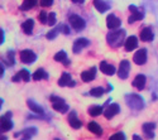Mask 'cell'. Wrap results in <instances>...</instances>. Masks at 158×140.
<instances>
[{
  "instance_id": "cell-1",
  "label": "cell",
  "mask_w": 158,
  "mask_h": 140,
  "mask_svg": "<svg viewBox=\"0 0 158 140\" xmlns=\"http://www.w3.org/2000/svg\"><path fill=\"white\" fill-rule=\"evenodd\" d=\"M124 37H125V32L124 30H116V32H111L108 34L106 41L109 43V46L118 48L122 44H124Z\"/></svg>"
},
{
  "instance_id": "cell-2",
  "label": "cell",
  "mask_w": 158,
  "mask_h": 140,
  "mask_svg": "<svg viewBox=\"0 0 158 140\" xmlns=\"http://www.w3.org/2000/svg\"><path fill=\"white\" fill-rule=\"evenodd\" d=\"M49 100H51V102H52V107H53L57 112L66 114V112L69 111V106H67V104L64 102L63 98L57 97V96H51Z\"/></svg>"
},
{
  "instance_id": "cell-3",
  "label": "cell",
  "mask_w": 158,
  "mask_h": 140,
  "mask_svg": "<svg viewBox=\"0 0 158 140\" xmlns=\"http://www.w3.org/2000/svg\"><path fill=\"white\" fill-rule=\"evenodd\" d=\"M69 22H70V25H71V27H72L76 32L82 30V29L85 28V25H86L85 20H84L80 15H76V14H71V15L69 17Z\"/></svg>"
},
{
  "instance_id": "cell-4",
  "label": "cell",
  "mask_w": 158,
  "mask_h": 140,
  "mask_svg": "<svg viewBox=\"0 0 158 140\" xmlns=\"http://www.w3.org/2000/svg\"><path fill=\"white\" fill-rule=\"evenodd\" d=\"M35 59H37V56L31 49H24L20 52V61L25 63V65H32Z\"/></svg>"
},
{
  "instance_id": "cell-5",
  "label": "cell",
  "mask_w": 158,
  "mask_h": 140,
  "mask_svg": "<svg viewBox=\"0 0 158 140\" xmlns=\"http://www.w3.org/2000/svg\"><path fill=\"white\" fill-rule=\"evenodd\" d=\"M125 100L128 101V105H129L130 107L135 109V110H139V109H142V107H143V101H142V98H140L139 96H137V95H130V96H127V97H125Z\"/></svg>"
},
{
  "instance_id": "cell-6",
  "label": "cell",
  "mask_w": 158,
  "mask_h": 140,
  "mask_svg": "<svg viewBox=\"0 0 158 140\" xmlns=\"http://www.w3.org/2000/svg\"><path fill=\"white\" fill-rule=\"evenodd\" d=\"M129 72H130V63H129V61H122L120 66H119V71H118V76H119V78H122V80L128 78Z\"/></svg>"
},
{
  "instance_id": "cell-7",
  "label": "cell",
  "mask_w": 158,
  "mask_h": 140,
  "mask_svg": "<svg viewBox=\"0 0 158 140\" xmlns=\"http://www.w3.org/2000/svg\"><path fill=\"white\" fill-rule=\"evenodd\" d=\"M133 61L134 63H137V65H144V63L147 62V50L142 48L139 50H137V52L134 53V57H133Z\"/></svg>"
},
{
  "instance_id": "cell-8",
  "label": "cell",
  "mask_w": 158,
  "mask_h": 140,
  "mask_svg": "<svg viewBox=\"0 0 158 140\" xmlns=\"http://www.w3.org/2000/svg\"><path fill=\"white\" fill-rule=\"evenodd\" d=\"M90 44V42L86 39V38H78V39L75 41L73 43V47H72V50H73V53H80L81 50L87 47Z\"/></svg>"
},
{
  "instance_id": "cell-9",
  "label": "cell",
  "mask_w": 158,
  "mask_h": 140,
  "mask_svg": "<svg viewBox=\"0 0 158 140\" xmlns=\"http://www.w3.org/2000/svg\"><path fill=\"white\" fill-rule=\"evenodd\" d=\"M120 24H122V22H120V19L118 18V17H115L114 14L108 15V18H106V25H108L109 29H118V28L120 27Z\"/></svg>"
},
{
  "instance_id": "cell-10",
  "label": "cell",
  "mask_w": 158,
  "mask_h": 140,
  "mask_svg": "<svg viewBox=\"0 0 158 140\" xmlns=\"http://www.w3.org/2000/svg\"><path fill=\"white\" fill-rule=\"evenodd\" d=\"M69 124L71 128L73 129H80L81 126H82V122L80 119H77V114L75 111H71L70 112V115H69Z\"/></svg>"
},
{
  "instance_id": "cell-11",
  "label": "cell",
  "mask_w": 158,
  "mask_h": 140,
  "mask_svg": "<svg viewBox=\"0 0 158 140\" xmlns=\"http://www.w3.org/2000/svg\"><path fill=\"white\" fill-rule=\"evenodd\" d=\"M11 128H13V122H11V120H10L9 116L5 115V116L0 118V131L5 133V131L11 130Z\"/></svg>"
},
{
  "instance_id": "cell-12",
  "label": "cell",
  "mask_w": 158,
  "mask_h": 140,
  "mask_svg": "<svg viewBox=\"0 0 158 140\" xmlns=\"http://www.w3.org/2000/svg\"><path fill=\"white\" fill-rule=\"evenodd\" d=\"M119 111H120L119 105H118V104H111L106 110L104 111V115H105V118H106V119H113L116 114H119Z\"/></svg>"
},
{
  "instance_id": "cell-13",
  "label": "cell",
  "mask_w": 158,
  "mask_h": 140,
  "mask_svg": "<svg viewBox=\"0 0 158 140\" xmlns=\"http://www.w3.org/2000/svg\"><path fill=\"white\" fill-rule=\"evenodd\" d=\"M129 10L131 11V15H130V17H129V19H128L129 24L134 23V22H137V20H140V19L143 18V14H142V13H140L135 6L130 5V6H129Z\"/></svg>"
},
{
  "instance_id": "cell-14",
  "label": "cell",
  "mask_w": 158,
  "mask_h": 140,
  "mask_svg": "<svg viewBox=\"0 0 158 140\" xmlns=\"http://www.w3.org/2000/svg\"><path fill=\"white\" fill-rule=\"evenodd\" d=\"M137 46H138V39H137V37H134V35L128 37V38H127V41L124 42L125 50H128V52H130V50L135 49Z\"/></svg>"
},
{
  "instance_id": "cell-15",
  "label": "cell",
  "mask_w": 158,
  "mask_h": 140,
  "mask_svg": "<svg viewBox=\"0 0 158 140\" xmlns=\"http://www.w3.org/2000/svg\"><path fill=\"white\" fill-rule=\"evenodd\" d=\"M95 76H96V68L93 67V68H90L87 71H84L81 73V80L84 82H90V81H93L95 78Z\"/></svg>"
},
{
  "instance_id": "cell-16",
  "label": "cell",
  "mask_w": 158,
  "mask_h": 140,
  "mask_svg": "<svg viewBox=\"0 0 158 140\" xmlns=\"http://www.w3.org/2000/svg\"><path fill=\"white\" fill-rule=\"evenodd\" d=\"M100 71L102 73H105V74H108V76H113L115 73V67L113 65H110V63L102 61L100 63Z\"/></svg>"
},
{
  "instance_id": "cell-17",
  "label": "cell",
  "mask_w": 158,
  "mask_h": 140,
  "mask_svg": "<svg viewBox=\"0 0 158 140\" xmlns=\"http://www.w3.org/2000/svg\"><path fill=\"white\" fill-rule=\"evenodd\" d=\"M133 86L137 88V90H143L144 86H146V76L138 74L137 77L133 80Z\"/></svg>"
},
{
  "instance_id": "cell-18",
  "label": "cell",
  "mask_w": 158,
  "mask_h": 140,
  "mask_svg": "<svg viewBox=\"0 0 158 140\" xmlns=\"http://www.w3.org/2000/svg\"><path fill=\"white\" fill-rule=\"evenodd\" d=\"M87 129L91 133H93V134L98 135V136H101L102 135V129L100 128V125L98 122H95V121H90L89 125H87Z\"/></svg>"
},
{
  "instance_id": "cell-19",
  "label": "cell",
  "mask_w": 158,
  "mask_h": 140,
  "mask_svg": "<svg viewBox=\"0 0 158 140\" xmlns=\"http://www.w3.org/2000/svg\"><path fill=\"white\" fill-rule=\"evenodd\" d=\"M94 6L100 13H105L106 10H109V8H110V5L108 3H105L104 0H94Z\"/></svg>"
},
{
  "instance_id": "cell-20",
  "label": "cell",
  "mask_w": 158,
  "mask_h": 140,
  "mask_svg": "<svg viewBox=\"0 0 158 140\" xmlns=\"http://www.w3.org/2000/svg\"><path fill=\"white\" fill-rule=\"evenodd\" d=\"M140 39L143 41V42H149V41H152L153 39V32H152V29L151 28H144L142 32H140Z\"/></svg>"
},
{
  "instance_id": "cell-21",
  "label": "cell",
  "mask_w": 158,
  "mask_h": 140,
  "mask_svg": "<svg viewBox=\"0 0 158 140\" xmlns=\"http://www.w3.org/2000/svg\"><path fill=\"white\" fill-rule=\"evenodd\" d=\"M33 28H34V20L33 19H28V20H25L22 25V29L25 34H32L33 32Z\"/></svg>"
},
{
  "instance_id": "cell-22",
  "label": "cell",
  "mask_w": 158,
  "mask_h": 140,
  "mask_svg": "<svg viewBox=\"0 0 158 140\" xmlns=\"http://www.w3.org/2000/svg\"><path fill=\"white\" fill-rule=\"evenodd\" d=\"M27 105H28V107H29L33 112H35V114H39V115H43V114H44L43 109L39 106L38 104H35L33 100H28V101H27Z\"/></svg>"
},
{
  "instance_id": "cell-23",
  "label": "cell",
  "mask_w": 158,
  "mask_h": 140,
  "mask_svg": "<svg viewBox=\"0 0 158 140\" xmlns=\"http://www.w3.org/2000/svg\"><path fill=\"white\" fill-rule=\"evenodd\" d=\"M47 78H48V73L43 68H39L33 73V80L34 81H41V80H47Z\"/></svg>"
},
{
  "instance_id": "cell-24",
  "label": "cell",
  "mask_w": 158,
  "mask_h": 140,
  "mask_svg": "<svg viewBox=\"0 0 158 140\" xmlns=\"http://www.w3.org/2000/svg\"><path fill=\"white\" fill-rule=\"evenodd\" d=\"M55 61L60 62V63H63V65L67 66L69 65V59H67V53L64 50H61V52H57L55 54Z\"/></svg>"
},
{
  "instance_id": "cell-25",
  "label": "cell",
  "mask_w": 158,
  "mask_h": 140,
  "mask_svg": "<svg viewBox=\"0 0 158 140\" xmlns=\"http://www.w3.org/2000/svg\"><path fill=\"white\" fill-rule=\"evenodd\" d=\"M71 81H72V80H71V74L67 73V72H64V73H62V76H61L60 80H58V86H61V87L69 86Z\"/></svg>"
},
{
  "instance_id": "cell-26",
  "label": "cell",
  "mask_w": 158,
  "mask_h": 140,
  "mask_svg": "<svg viewBox=\"0 0 158 140\" xmlns=\"http://www.w3.org/2000/svg\"><path fill=\"white\" fill-rule=\"evenodd\" d=\"M37 4H38V0H24L20 9L22 10H29V9L34 8Z\"/></svg>"
},
{
  "instance_id": "cell-27",
  "label": "cell",
  "mask_w": 158,
  "mask_h": 140,
  "mask_svg": "<svg viewBox=\"0 0 158 140\" xmlns=\"http://www.w3.org/2000/svg\"><path fill=\"white\" fill-rule=\"evenodd\" d=\"M153 129H154V124L146 122L143 125V131L147 134L148 138H153Z\"/></svg>"
},
{
  "instance_id": "cell-28",
  "label": "cell",
  "mask_w": 158,
  "mask_h": 140,
  "mask_svg": "<svg viewBox=\"0 0 158 140\" xmlns=\"http://www.w3.org/2000/svg\"><path fill=\"white\" fill-rule=\"evenodd\" d=\"M89 114L91 116H99V115H101L102 114V107H100V106H93V107H90L89 109Z\"/></svg>"
},
{
  "instance_id": "cell-29",
  "label": "cell",
  "mask_w": 158,
  "mask_h": 140,
  "mask_svg": "<svg viewBox=\"0 0 158 140\" xmlns=\"http://www.w3.org/2000/svg\"><path fill=\"white\" fill-rule=\"evenodd\" d=\"M104 94H105V90L101 87H95L93 90H90V95L94 96V97H101Z\"/></svg>"
},
{
  "instance_id": "cell-30",
  "label": "cell",
  "mask_w": 158,
  "mask_h": 140,
  "mask_svg": "<svg viewBox=\"0 0 158 140\" xmlns=\"http://www.w3.org/2000/svg\"><path fill=\"white\" fill-rule=\"evenodd\" d=\"M58 32H61V27H57L55 29H52L51 32H48L46 38H47V39H55V38L57 37V34H58Z\"/></svg>"
},
{
  "instance_id": "cell-31",
  "label": "cell",
  "mask_w": 158,
  "mask_h": 140,
  "mask_svg": "<svg viewBox=\"0 0 158 140\" xmlns=\"http://www.w3.org/2000/svg\"><path fill=\"white\" fill-rule=\"evenodd\" d=\"M19 73H20V77H22V80H23L24 82H29L31 74H29V72H28L27 70H20Z\"/></svg>"
},
{
  "instance_id": "cell-32",
  "label": "cell",
  "mask_w": 158,
  "mask_h": 140,
  "mask_svg": "<svg viewBox=\"0 0 158 140\" xmlns=\"http://www.w3.org/2000/svg\"><path fill=\"white\" fill-rule=\"evenodd\" d=\"M57 23V20H56V13H49L48 14V22H47V24H49V25H55Z\"/></svg>"
},
{
  "instance_id": "cell-33",
  "label": "cell",
  "mask_w": 158,
  "mask_h": 140,
  "mask_svg": "<svg viewBox=\"0 0 158 140\" xmlns=\"http://www.w3.org/2000/svg\"><path fill=\"white\" fill-rule=\"evenodd\" d=\"M39 20H41L42 24H47L48 22V14H47V11H41L39 13V15H38Z\"/></svg>"
},
{
  "instance_id": "cell-34",
  "label": "cell",
  "mask_w": 158,
  "mask_h": 140,
  "mask_svg": "<svg viewBox=\"0 0 158 140\" xmlns=\"http://www.w3.org/2000/svg\"><path fill=\"white\" fill-rule=\"evenodd\" d=\"M6 65L8 66H14V53H13V52H9V54H8Z\"/></svg>"
},
{
  "instance_id": "cell-35",
  "label": "cell",
  "mask_w": 158,
  "mask_h": 140,
  "mask_svg": "<svg viewBox=\"0 0 158 140\" xmlns=\"http://www.w3.org/2000/svg\"><path fill=\"white\" fill-rule=\"evenodd\" d=\"M39 4H41L43 8H47V6H51L53 4V0H39Z\"/></svg>"
},
{
  "instance_id": "cell-36",
  "label": "cell",
  "mask_w": 158,
  "mask_h": 140,
  "mask_svg": "<svg viewBox=\"0 0 158 140\" xmlns=\"http://www.w3.org/2000/svg\"><path fill=\"white\" fill-rule=\"evenodd\" d=\"M110 139H111V140H116V139H125V136H124V134H123V133H116L115 135H111V136H110Z\"/></svg>"
},
{
  "instance_id": "cell-37",
  "label": "cell",
  "mask_w": 158,
  "mask_h": 140,
  "mask_svg": "<svg viewBox=\"0 0 158 140\" xmlns=\"http://www.w3.org/2000/svg\"><path fill=\"white\" fill-rule=\"evenodd\" d=\"M22 80V77H20V73L18 72L15 76H14V77H13V81H14V82H17V81H20Z\"/></svg>"
},
{
  "instance_id": "cell-38",
  "label": "cell",
  "mask_w": 158,
  "mask_h": 140,
  "mask_svg": "<svg viewBox=\"0 0 158 140\" xmlns=\"http://www.w3.org/2000/svg\"><path fill=\"white\" fill-rule=\"evenodd\" d=\"M3 42H4V33L0 29V44H3Z\"/></svg>"
},
{
  "instance_id": "cell-39",
  "label": "cell",
  "mask_w": 158,
  "mask_h": 140,
  "mask_svg": "<svg viewBox=\"0 0 158 140\" xmlns=\"http://www.w3.org/2000/svg\"><path fill=\"white\" fill-rule=\"evenodd\" d=\"M3 74H4V67L2 66V63H0V78L3 77Z\"/></svg>"
},
{
  "instance_id": "cell-40",
  "label": "cell",
  "mask_w": 158,
  "mask_h": 140,
  "mask_svg": "<svg viewBox=\"0 0 158 140\" xmlns=\"http://www.w3.org/2000/svg\"><path fill=\"white\" fill-rule=\"evenodd\" d=\"M71 2H72V3H75V4H82V3L85 2V0H71Z\"/></svg>"
},
{
  "instance_id": "cell-41",
  "label": "cell",
  "mask_w": 158,
  "mask_h": 140,
  "mask_svg": "<svg viewBox=\"0 0 158 140\" xmlns=\"http://www.w3.org/2000/svg\"><path fill=\"white\" fill-rule=\"evenodd\" d=\"M0 107H2V100H0Z\"/></svg>"
}]
</instances>
